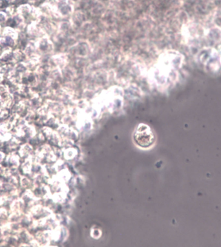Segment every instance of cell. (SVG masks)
Returning a JSON list of instances; mask_svg holds the SVG:
<instances>
[{"mask_svg":"<svg viewBox=\"0 0 221 247\" xmlns=\"http://www.w3.org/2000/svg\"><path fill=\"white\" fill-rule=\"evenodd\" d=\"M200 67L211 75L221 74V54L212 48H204L197 56Z\"/></svg>","mask_w":221,"mask_h":247,"instance_id":"7a4b0ae2","label":"cell"},{"mask_svg":"<svg viewBox=\"0 0 221 247\" xmlns=\"http://www.w3.org/2000/svg\"><path fill=\"white\" fill-rule=\"evenodd\" d=\"M34 152V147L29 142L22 143L17 151L22 161L30 158Z\"/></svg>","mask_w":221,"mask_h":247,"instance_id":"277c9868","label":"cell"},{"mask_svg":"<svg viewBox=\"0 0 221 247\" xmlns=\"http://www.w3.org/2000/svg\"><path fill=\"white\" fill-rule=\"evenodd\" d=\"M183 60L184 56L176 51L164 52L149 72L151 83L157 88H169L178 79L177 70L182 66Z\"/></svg>","mask_w":221,"mask_h":247,"instance_id":"6da1fadb","label":"cell"},{"mask_svg":"<svg viewBox=\"0 0 221 247\" xmlns=\"http://www.w3.org/2000/svg\"><path fill=\"white\" fill-rule=\"evenodd\" d=\"M134 139L138 145L142 148H148L153 144L155 137L148 125L141 123L136 129Z\"/></svg>","mask_w":221,"mask_h":247,"instance_id":"3957f363","label":"cell"}]
</instances>
